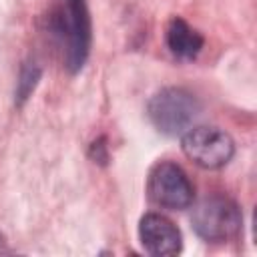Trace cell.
Instances as JSON below:
<instances>
[{
	"label": "cell",
	"instance_id": "5",
	"mask_svg": "<svg viewBox=\"0 0 257 257\" xmlns=\"http://www.w3.org/2000/svg\"><path fill=\"white\" fill-rule=\"evenodd\" d=\"M66 28V64L72 72L80 70L90 44V20L84 0H66V20H62V30Z\"/></svg>",
	"mask_w": 257,
	"mask_h": 257
},
{
	"label": "cell",
	"instance_id": "3",
	"mask_svg": "<svg viewBox=\"0 0 257 257\" xmlns=\"http://www.w3.org/2000/svg\"><path fill=\"white\" fill-rule=\"evenodd\" d=\"M183 153L203 169L227 165L235 153L233 139L217 126H191L181 137Z\"/></svg>",
	"mask_w": 257,
	"mask_h": 257
},
{
	"label": "cell",
	"instance_id": "1",
	"mask_svg": "<svg viewBox=\"0 0 257 257\" xmlns=\"http://www.w3.org/2000/svg\"><path fill=\"white\" fill-rule=\"evenodd\" d=\"M239 207L221 195H211L201 199L191 213V223L197 235L211 243H223L233 239L241 229Z\"/></svg>",
	"mask_w": 257,
	"mask_h": 257
},
{
	"label": "cell",
	"instance_id": "7",
	"mask_svg": "<svg viewBox=\"0 0 257 257\" xmlns=\"http://www.w3.org/2000/svg\"><path fill=\"white\" fill-rule=\"evenodd\" d=\"M167 46L177 58L193 60L203 48V36L183 18H173L167 26Z\"/></svg>",
	"mask_w": 257,
	"mask_h": 257
},
{
	"label": "cell",
	"instance_id": "2",
	"mask_svg": "<svg viewBox=\"0 0 257 257\" xmlns=\"http://www.w3.org/2000/svg\"><path fill=\"white\" fill-rule=\"evenodd\" d=\"M199 100L185 88H163L149 102L151 122L165 135H183L191 128L193 120L199 116Z\"/></svg>",
	"mask_w": 257,
	"mask_h": 257
},
{
	"label": "cell",
	"instance_id": "6",
	"mask_svg": "<svg viewBox=\"0 0 257 257\" xmlns=\"http://www.w3.org/2000/svg\"><path fill=\"white\" fill-rule=\"evenodd\" d=\"M139 239L151 255H177L181 251L179 229L163 215L149 213L139 223Z\"/></svg>",
	"mask_w": 257,
	"mask_h": 257
},
{
	"label": "cell",
	"instance_id": "4",
	"mask_svg": "<svg viewBox=\"0 0 257 257\" xmlns=\"http://www.w3.org/2000/svg\"><path fill=\"white\" fill-rule=\"evenodd\" d=\"M147 191L153 203L159 207L179 211L193 203V185L187 173L175 163H159L153 167L147 183Z\"/></svg>",
	"mask_w": 257,
	"mask_h": 257
}]
</instances>
